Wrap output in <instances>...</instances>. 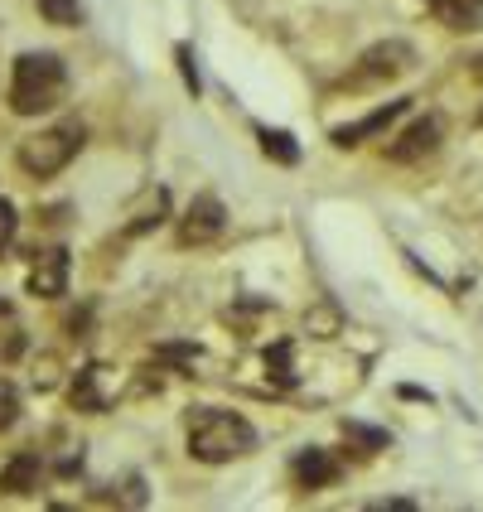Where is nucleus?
I'll return each instance as SVG.
<instances>
[{
    "label": "nucleus",
    "mask_w": 483,
    "mask_h": 512,
    "mask_svg": "<svg viewBox=\"0 0 483 512\" xmlns=\"http://www.w3.org/2000/svg\"><path fill=\"white\" fill-rule=\"evenodd\" d=\"M343 435H348L353 445H363V450H392V435L377 426H363V421H343Z\"/></svg>",
    "instance_id": "4468645a"
},
{
    "label": "nucleus",
    "mask_w": 483,
    "mask_h": 512,
    "mask_svg": "<svg viewBox=\"0 0 483 512\" xmlns=\"http://www.w3.org/2000/svg\"><path fill=\"white\" fill-rule=\"evenodd\" d=\"M256 141H261V150L276 160V165H300V145H295V136L290 131H271V126H256Z\"/></svg>",
    "instance_id": "ddd939ff"
},
{
    "label": "nucleus",
    "mask_w": 483,
    "mask_h": 512,
    "mask_svg": "<svg viewBox=\"0 0 483 512\" xmlns=\"http://www.w3.org/2000/svg\"><path fill=\"white\" fill-rule=\"evenodd\" d=\"M174 58H179V73H184V87H189V92L199 97V68H194V49H189V44H179V49H174Z\"/></svg>",
    "instance_id": "a211bd4d"
},
{
    "label": "nucleus",
    "mask_w": 483,
    "mask_h": 512,
    "mask_svg": "<svg viewBox=\"0 0 483 512\" xmlns=\"http://www.w3.org/2000/svg\"><path fill=\"white\" fill-rule=\"evenodd\" d=\"M63 290H68V252H63V247H49V252L34 256V266H29V295L58 300Z\"/></svg>",
    "instance_id": "1a4fd4ad"
},
{
    "label": "nucleus",
    "mask_w": 483,
    "mask_h": 512,
    "mask_svg": "<svg viewBox=\"0 0 483 512\" xmlns=\"http://www.w3.org/2000/svg\"><path fill=\"white\" fill-rule=\"evenodd\" d=\"M266 372H271L281 387H290V382H295V363H290V343H285V339L266 348Z\"/></svg>",
    "instance_id": "2eb2a0df"
},
{
    "label": "nucleus",
    "mask_w": 483,
    "mask_h": 512,
    "mask_svg": "<svg viewBox=\"0 0 483 512\" xmlns=\"http://www.w3.org/2000/svg\"><path fill=\"white\" fill-rule=\"evenodd\" d=\"M411 68H416V49L406 39H382V44H372L368 54L358 58V68L348 73V87L392 83V78H406Z\"/></svg>",
    "instance_id": "20e7f679"
},
{
    "label": "nucleus",
    "mask_w": 483,
    "mask_h": 512,
    "mask_svg": "<svg viewBox=\"0 0 483 512\" xmlns=\"http://www.w3.org/2000/svg\"><path fill=\"white\" fill-rule=\"evenodd\" d=\"M20 421V387L10 377H0V430H10Z\"/></svg>",
    "instance_id": "f3484780"
},
{
    "label": "nucleus",
    "mask_w": 483,
    "mask_h": 512,
    "mask_svg": "<svg viewBox=\"0 0 483 512\" xmlns=\"http://www.w3.org/2000/svg\"><path fill=\"white\" fill-rule=\"evenodd\" d=\"M411 112V97H397V102H382L377 112H368L363 121H348V126H334L329 131V141L339 145V150H353V145H363V141H372V136H382L397 116H406Z\"/></svg>",
    "instance_id": "0eeeda50"
},
{
    "label": "nucleus",
    "mask_w": 483,
    "mask_h": 512,
    "mask_svg": "<svg viewBox=\"0 0 483 512\" xmlns=\"http://www.w3.org/2000/svg\"><path fill=\"white\" fill-rule=\"evenodd\" d=\"M430 10L450 29H483V0H430Z\"/></svg>",
    "instance_id": "f8f14e48"
},
{
    "label": "nucleus",
    "mask_w": 483,
    "mask_h": 512,
    "mask_svg": "<svg viewBox=\"0 0 483 512\" xmlns=\"http://www.w3.org/2000/svg\"><path fill=\"white\" fill-rule=\"evenodd\" d=\"M15 228H20V218H15V203L0 199V252L15 242Z\"/></svg>",
    "instance_id": "6ab92c4d"
},
{
    "label": "nucleus",
    "mask_w": 483,
    "mask_h": 512,
    "mask_svg": "<svg viewBox=\"0 0 483 512\" xmlns=\"http://www.w3.org/2000/svg\"><path fill=\"white\" fill-rule=\"evenodd\" d=\"M83 141H87V131L78 121H58V126L39 131V136H25L20 141V170L29 179H54V174H63L78 160Z\"/></svg>",
    "instance_id": "7ed1b4c3"
},
{
    "label": "nucleus",
    "mask_w": 483,
    "mask_h": 512,
    "mask_svg": "<svg viewBox=\"0 0 483 512\" xmlns=\"http://www.w3.org/2000/svg\"><path fill=\"white\" fill-rule=\"evenodd\" d=\"M68 92V68L54 54H20L10 68V112L15 116H39L54 112Z\"/></svg>",
    "instance_id": "f03ea898"
},
{
    "label": "nucleus",
    "mask_w": 483,
    "mask_h": 512,
    "mask_svg": "<svg viewBox=\"0 0 483 512\" xmlns=\"http://www.w3.org/2000/svg\"><path fill=\"white\" fill-rule=\"evenodd\" d=\"M39 5V15L49 20V25H58V29H68V25H78V0H34Z\"/></svg>",
    "instance_id": "dca6fc26"
},
{
    "label": "nucleus",
    "mask_w": 483,
    "mask_h": 512,
    "mask_svg": "<svg viewBox=\"0 0 483 512\" xmlns=\"http://www.w3.org/2000/svg\"><path fill=\"white\" fill-rule=\"evenodd\" d=\"M39 474H44V459L34 455V450H20V455L0 469V493L25 498V493H34V488H39Z\"/></svg>",
    "instance_id": "9b49d317"
},
{
    "label": "nucleus",
    "mask_w": 483,
    "mask_h": 512,
    "mask_svg": "<svg viewBox=\"0 0 483 512\" xmlns=\"http://www.w3.org/2000/svg\"><path fill=\"white\" fill-rule=\"evenodd\" d=\"M68 401H73V411H83V416H102V411L112 406V372L102 368V363L78 368L73 387H68Z\"/></svg>",
    "instance_id": "6e6552de"
},
{
    "label": "nucleus",
    "mask_w": 483,
    "mask_h": 512,
    "mask_svg": "<svg viewBox=\"0 0 483 512\" xmlns=\"http://www.w3.org/2000/svg\"><path fill=\"white\" fill-rule=\"evenodd\" d=\"M256 450V430L247 416L223 411V406H203L199 416L189 421V455L199 464H228Z\"/></svg>",
    "instance_id": "f257e3e1"
},
{
    "label": "nucleus",
    "mask_w": 483,
    "mask_h": 512,
    "mask_svg": "<svg viewBox=\"0 0 483 512\" xmlns=\"http://www.w3.org/2000/svg\"><path fill=\"white\" fill-rule=\"evenodd\" d=\"M228 228V208L218 194H199V199L184 208V218H179V247H203V242H213V237H223Z\"/></svg>",
    "instance_id": "39448f33"
},
{
    "label": "nucleus",
    "mask_w": 483,
    "mask_h": 512,
    "mask_svg": "<svg viewBox=\"0 0 483 512\" xmlns=\"http://www.w3.org/2000/svg\"><path fill=\"white\" fill-rule=\"evenodd\" d=\"M368 508H372V512H411L416 503H411V498H372Z\"/></svg>",
    "instance_id": "aec40b11"
},
{
    "label": "nucleus",
    "mask_w": 483,
    "mask_h": 512,
    "mask_svg": "<svg viewBox=\"0 0 483 512\" xmlns=\"http://www.w3.org/2000/svg\"><path fill=\"white\" fill-rule=\"evenodd\" d=\"M295 479H300V488H329V484H339V459L329 455V450H319V445H310V450H300L295 455Z\"/></svg>",
    "instance_id": "9d476101"
},
{
    "label": "nucleus",
    "mask_w": 483,
    "mask_h": 512,
    "mask_svg": "<svg viewBox=\"0 0 483 512\" xmlns=\"http://www.w3.org/2000/svg\"><path fill=\"white\" fill-rule=\"evenodd\" d=\"M440 136H445V121H440V116L435 112L416 116L397 141L387 145V160H392V165H416V160H426V155L440 150Z\"/></svg>",
    "instance_id": "423d86ee"
}]
</instances>
